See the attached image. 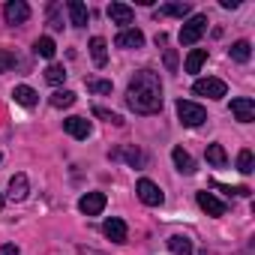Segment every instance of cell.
I'll return each instance as SVG.
<instances>
[{
	"mask_svg": "<svg viewBox=\"0 0 255 255\" xmlns=\"http://www.w3.org/2000/svg\"><path fill=\"white\" fill-rule=\"evenodd\" d=\"M204 60H207V51H204V48H192V51H189V57H186V72H189V75L201 72Z\"/></svg>",
	"mask_w": 255,
	"mask_h": 255,
	"instance_id": "obj_23",
	"label": "cell"
},
{
	"mask_svg": "<svg viewBox=\"0 0 255 255\" xmlns=\"http://www.w3.org/2000/svg\"><path fill=\"white\" fill-rule=\"evenodd\" d=\"M45 81H48V84H63V81H66V69H63L60 63H51V66L45 69Z\"/></svg>",
	"mask_w": 255,
	"mask_h": 255,
	"instance_id": "obj_27",
	"label": "cell"
},
{
	"mask_svg": "<svg viewBox=\"0 0 255 255\" xmlns=\"http://www.w3.org/2000/svg\"><path fill=\"white\" fill-rule=\"evenodd\" d=\"M15 63H18V57H15L12 51L0 48V72H9V69H15Z\"/></svg>",
	"mask_w": 255,
	"mask_h": 255,
	"instance_id": "obj_30",
	"label": "cell"
},
{
	"mask_svg": "<svg viewBox=\"0 0 255 255\" xmlns=\"http://www.w3.org/2000/svg\"><path fill=\"white\" fill-rule=\"evenodd\" d=\"M216 189H222L225 195H240V198H249L252 195V189L249 186H225V183H213Z\"/></svg>",
	"mask_w": 255,
	"mask_h": 255,
	"instance_id": "obj_31",
	"label": "cell"
},
{
	"mask_svg": "<svg viewBox=\"0 0 255 255\" xmlns=\"http://www.w3.org/2000/svg\"><path fill=\"white\" fill-rule=\"evenodd\" d=\"M195 198H198V207H201L207 216H222V213H225V204H222L213 192H207V189H204V192H198Z\"/></svg>",
	"mask_w": 255,
	"mask_h": 255,
	"instance_id": "obj_12",
	"label": "cell"
},
{
	"mask_svg": "<svg viewBox=\"0 0 255 255\" xmlns=\"http://www.w3.org/2000/svg\"><path fill=\"white\" fill-rule=\"evenodd\" d=\"M0 210H3V195H0Z\"/></svg>",
	"mask_w": 255,
	"mask_h": 255,
	"instance_id": "obj_36",
	"label": "cell"
},
{
	"mask_svg": "<svg viewBox=\"0 0 255 255\" xmlns=\"http://www.w3.org/2000/svg\"><path fill=\"white\" fill-rule=\"evenodd\" d=\"M240 3H237V0H222V9H237Z\"/></svg>",
	"mask_w": 255,
	"mask_h": 255,
	"instance_id": "obj_35",
	"label": "cell"
},
{
	"mask_svg": "<svg viewBox=\"0 0 255 255\" xmlns=\"http://www.w3.org/2000/svg\"><path fill=\"white\" fill-rule=\"evenodd\" d=\"M231 114L240 123H252L255 120V102L249 96H237V99H231Z\"/></svg>",
	"mask_w": 255,
	"mask_h": 255,
	"instance_id": "obj_8",
	"label": "cell"
},
{
	"mask_svg": "<svg viewBox=\"0 0 255 255\" xmlns=\"http://www.w3.org/2000/svg\"><path fill=\"white\" fill-rule=\"evenodd\" d=\"M168 249H171V255H192V240L186 234H171Z\"/></svg>",
	"mask_w": 255,
	"mask_h": 255,
	"instance_id": "obj_20",
	"label": "cell"
},
{
	"mask_svg": "<svg viewBox=\"0 0 255 255\" xmlns=\"http://www.w3.org/2000/svg\"><path fill=\"white\" fill-rule=\"evenodd\" d=\"M171 159H174V165H177L180 174H195V159H192L183 147H174V150H171Z\"/></svg>",
	"mask_w": 255,
	"mask_h": 255,
	"instance_id": "obj_16",
	"label": "cell"
},
{
	"mask_svg": "<svg viewBox=\"0 0 255 255\" xmlns=\"http://www.w3.org/2000/svg\"><path fill=\"white\" fill-rule=\"evenodd\" d=\"M111 159H126L132 168H144V162H147V156L138 150V147H132V144H126V147H117L114 153H111Z\"/></svg>",
	"mask_w": 255,
	"mask_h": 255,
	"instance_id": "obj_9",
	"label": "cell"
},
{
	"mask_svg": "<svg viewBox=\"0 0 255 255\" xmlns=\"http://www.w3.org/2000/svg\"><path fill=\"white\" fill-rule=\"evenodd\" d=\"M102 234H105L108 240H114V243H126V222L117 219V216H111V219H105Z\"/></svg>",
	"mask_w": 255,
	"mask_h": 255,
	"instance_id": "obj_13",
	"label": "cell"
},
{
	"mask_svg": "<svg viewBox=\"0 0 255 255\" xmlns=\"http://www.w3.org/2000/svg\"><path fill=\"white\" fill-rule=\"evenodd\" d=\"M108 18H111V24H120L126 30V24H132L135 12H132V6H126V3H111L108 6Z\"/></svg>",
	"mask_w": 255,
	"mask_h": 255,
	"instance_id": "obj_11",
	"label": "cell"
},
{
	"mask_svg": "<svg viewBox=\"0 0 255 255\" xmlns=\"http://www.w3.org/2000/svg\"><path fill=\"white\" fill-rule=\"evenodd\" d=\"M207 15H201V12H195V15H189L186 21H183V27H180V42L183 45H195L204 33H207Z\"/></svg>",
	"mask_w": 255,
	"mask_h": 255,
	"instance_id": "obj_2",
	"label": "cell"
},
{
	"mask_svg": "<svg viewBox=\"0 0 255 255\" xmlns=\"http://www.w3.org/2000/svg\"><path fill=\"white\" fill-rule=\"evenodd\" d=\"M12 96H15V102L24 105V108H33V105L39 102V93H36L33 87H27V84H18V87L12 90Z\"/></svg>",
	"mask_w": 255,
	"mask_h": 255,
	"instance_id": "obj_18",
	"label": "cell"
},
{
	"mask_svg": "<svg viewBox=\"0 0 255 255\" xmlns=\"http://www.w3.org/2000/svg\"><path fill=\"white\" fill-rule=\"evenodd\" d=\"M189 12H192V6H189V3H165V6H159V9H156V18H165V15L186 18Z\"/></svg>",
	"mask_w": 255,
	"mask_h": 255,
	"instance_id": "obj_21",
	"label": "cell"
},
{
	"mask_svg": "<svg viewBox=\"0 0 255 255\" xmlns=\"http://www.w3.org/2000/svg\"><path fill=\"white\" fill-rule=\"evenodd\" d=\"M27 192H30L27 177H24V174H15V177L9 180V198H12V201H24V198H27Z\"/></svg>",
	"mask_w": 255,
	"mask_h": 255,
	"instance_id": "obj_19",
	"label": "cell"
},
{
	"mask_svg": "<svg viewBox=\"0 0 255 255\" xmlns=\"http://www.w3.org/2000/svg\"><path fill=\"white\" fill-rule=\"evenodd\" d=\"M192 93H195V96H207V99H225L228 87H225L222 78H198V81L192 84Z\"/></svg>",
	"mask_w": 255,
	"mask_h": 255,
	"instance_id": "obj_4",
	"label": "cell"
},
{
	"mask_svg": "<svg viewBox=\"0 0 255 255\" xmlns=\"http://www.w3.org/2000/svg\"><path fill=\"white\" fill-rule=\"evenodd\" d=\"M63 129H66L72 138H87V135H90V120H87V117H66V120H63Z\"/></svg>",
	"mask_w": 255,
	"mask_h": 255,
	"instance_id": "obj_15",
	"label": "cell"
},
{
	"mask_svg": "<svg viewBox=\"0 0 255 255\" xmlns=\"http://www.w3.org/2000/svg\"><path fill=\"white\" fill-rule=\"evenodd\" d=\"M177 117L183 126H201L207 120V111L198 105V102H189V99H177Z\"/></svg>",
	"mask_w": 255,
	"mask_h": 255,
	"instance_id": "obj_3",
	"label": "cell"
},
{
	"mask_svg": "<svg viewBox=\"0 0 255 255\" xmlns=\"http://www.w3.org/2000/svg\"><path fill=\"white\" fill-rule=\"evenodd\" d=\"M66 12H69V21H72V27H87V21H90V12H87V6L81 3V0H69V3H66Z\"/></svg>",
	"mask_w": 255,
	"mask_h": 255,
	"instance_id": "obj_14",
	"label": "cell"
},
{
	"mask_svg": "<svg viewBox=\"0 0 255 255\" xmlns=\"http://www.w3.org/2000/svg\"><path fill=\"white\" fill-rule=\"evenodd\" d=\"M90 57H93L96 66H105L108 63V42L102 36H93L90 39Z\"/></svg>",
	"mask_w": 255,
	"mask_h": 255,
	"instance_id": "obj_17",
	"label": "cell"
},
{
	"mask_svg": "<svg viewBox=\"0 0 255 255\" xmlns=\"http://www.w3.org/2000/svg\"><path fill=\"white\" fill-rule=\"evenodd\" d=\"M87 90H90V93H111V81H102V78H87Z\"/></svg>",
	"mask_w": 255,
	"mask_h": 255,
	"instance_id": "obj_32",
	"label": "cell"
},
{
	"mask_svg": "<svg viewBox=\"0 0 255 255\" xmlns=\"http://www.w3.org/2000/svg\"><path fill=\"white\" fill-rule=\"evenodd\" d=\"M252 162H255L252 159V150H240L237 153V171L240 174H252Z\"/></svg>",
	"mask_w": 255,
	"mask_h": 255,
	"instance_id": "obj_29",
	"label": "cell"
},
{
	"mask_svg": "<svg viewBox=\"0 0 255 255\" xmlns=\"http://www.w3.org/2000/svg\"><path fill=\"white\" fill-rule=\"evenodd\" d=\"M207 162H210V165H216V168H222V165L228 162L225 147H222V144H207Z\"/></svg>",
	"mask_w": 255,
	"mask_h": 255,
	"instance_id": "obj_25",
	"label": "cell"
},
{
	"mask_svg": "<svg viewBox=\"0 0 255 255\" xmlns=\"http://www.w3.org/2000/svg\"><path fill=\"white\" fill-rule=\"evenodd\" d=\"M165 66H168V69H177V54H174L171 48L165 51Z\"/></svg>",
	"mask_w": 255,
	"mask_h": 255,
	"instance_id": "obj_34",
	"label": "cell"
},
{
	"mask_svg": "<svg viewBox=\"0 0 255 255\" xmlns=\"http://www.w3.org/2000/svg\"><path fill=\"white\" fill-rule=\"evenodd\" d=\"M228 57L237 60V63H246V60L252 57V45H249L246 39H240V42H234V45L228 48Z\"/></svg>",
	"mask_w": 255,
	"mask_h": 255,
	"instance_id": "obj_22",
	"label": "cell"
},
{
	"mask_svg": "<svg viewBox=\"0 0 255 255\" xmlns=\"http://www.w3.org/2000/svg\"><path fill=\"white\" fill-rule=\"evenodd\" d=\"M105 192H87V195H81V201H78V210L84 213V216H99L102 210H105Z\"/></svg>",
	"mask_w": 255,
	"mask_h": 255,
	"instance_id": "obj_6",
	"label": "cell"
},
{
	"mask_svg": "<svg viewBox=\"0 0 255 255\" xmlns=\"http://www.w3.org/2000/svg\"><path fill=\"white\" fill-rule=\"evenodd\" d=\"M33 51H36L39 57L51 60V57H54V51H57V45H54V39H51V36H39V39L33 42Z\"/></svg>",
	"mask_w": 255,
	"mask_h": 255,
	"instance_id": "obj_24",
	"label": "cell"
},
{
	"mask_svg": "<svg viewBox=\"0 0 255 255\" xmlns=\"http://www.w3.org/2000/svg\"><path fill=\"white\" fill-rule=\"evenodd\" d=\"M0 255H21V249L15 243H3V246H0Z\"/></svg>",
	"mask_w": 255,
	"mask_h": 255,
	"instance_id": "obj_33",
	"label": "cell"
},
{
	"mask_svg": "<svg viewBox=\"0 0 255 255\" xmlns=\"http://www.w3.org/2000/svg\"><path fill=\"white\" fill-rule=\"evenodd\" d=\"M126 105L135 114H156L162 108V81L153 69H138L126 87Z\"/></svg>",
	"mask_w": 255,
	"mask_h": 255,
	"instance_id": "obj_1",
	"label": "cell"
},
{
	"mask_svg": "<svg viewBox=\"0 0 255 255\" xmlns=\"http://www.w3.org/2000/svg\"><path fill=\"white\" fill-rule=\"evenodd\" d=\"M3 18H6V24H24L30 18V6L24 0H9L3 6Z\"/></svg>",
	"mask_w": 255,
	"mask_h": 255,
	"instance_id": "obj_7",
	"label": "cell"
},
{
	"mask_svg": "<svg viewBox=\"0 0 255 255\" xmlns=\"http://www.w3.org/2000/svg\"><path fill=\"white\" fill-rule=\"evenodd\" d=\"M114 45H117V48H141V45H144V33L135 30V27H126V30L117 33Z\"/></svg>",
	"mask_w": 255,
	"mask_h": 255,
	"instance_id": "obj_10",
	"label": "cell"
},
{
	"mask_svg": "<svg viewBox=\"0 0 255 255\" xmlns=\"http://www.w3.org/2000/svg\"><path fill=\"white\" fill-rule=\"evenodd\" d=\"M93 114H96L99 120L111 123V126H123V117H120V114H114V111H108V108H102V105H96V108H93Z\"/></svg>",
	"mask_w": 255,
	"mask_h": 255,
	"instance_id": "obj_28",
	"label": "cell"
},
{
	"mask_svg": "<svg viewBox=\"0 0 255 255\" xmlns=\"http://www.w3.org/2000/svg\"><path fill=\"white\" fill-rule=\"evenodd\" d=\"M54 108H69V105H75V93L72 90H57V93H51V99H48Z\"/></svg>",
	"mask_w": 255,
	"mask_h": 255,
	"instance_id": "obj_26",
	"label": "cell"
},
{
	"mask_svg": "<svg viewBox=\"0 0 255 255\" xmlns=\"http://www.w3.org/2000/svg\"><path fill=\"white\" fill-rule=\"evenodd\" d=\"M135 192H138V198L147 204V207H159L162 201H165V195H162V189L150 180V177H141L138 183H135Z\"/></svg>",
	"mask_w": 255,
	"mask_h": 255,
	"instance_id": "obj_5",
	"label": "cell"
}]
</instances>
